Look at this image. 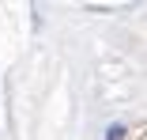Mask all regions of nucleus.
Segmentation results:
<instances>
[{
    "instance_id": "1",
    "label": "nucleus",
    "mask_w": 147,
    "mask_h": 140,
    "mask_svg": "<svg viewBox=\"0 0 147 140\" xmlns=\"http://www.w3.org/2000/svg\"><path fill=\"white\" fill-rule=\"evenodd\" d=\"M106 140H125V125H109L106 129Z\"/></svg>"
}]
</instances>
